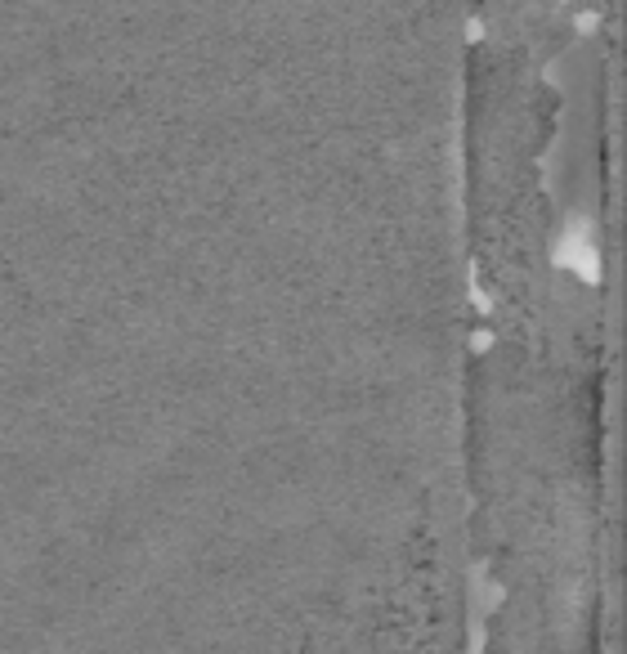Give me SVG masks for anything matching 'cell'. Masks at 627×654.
I'll return each instance as SVG.
<instances>
[{"label": "cell", "mask_w": 627, "mask_h": 654, "mask_svg": "<svg viewBox=\"0 0 627 654\" xmlns=\"http://www.w3.org/2000/svg\"><path fill=\"white\" fill-rule=\"evenodd\" d=\"M269 99H282V94H269ZM255 103H264V99H255ZM237 108H247V103H237ZM220 112H229V108H220ZM206 117H215V112H206ZM193 121H197V117H193ZM179 126V121H175ZM157 130H166V126H157Z\"/></svg>", "instance_id": "cell-1"}]
</instances>
